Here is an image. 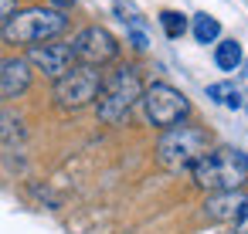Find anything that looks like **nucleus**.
Returning a JSON list of instances; mask_svg holds the SVG:
<instances>
[{"mask_svg": "<svg viewBox=\"0 0 248 234\" xmlns=\"http://www.w3.org/2000/svg\"><path fill=\"white\" fill-rule=\"evenodd\" d=\"M143 78L140 68L133 65H119L116 72H109V78H102V92L95 99V112L106 126H123L133 109L143 102Z\"/></svg>", "mask_w": 248, "mask_h": 234, "instance_id": "nucleus-1", "label": "nucleus"}, {"mask_svg": "<svg viewBox=\"0 0 248 234\" xmlns=\"http://www.w3.org/2000/svg\"><path fill=\"white\" fill-rule=\"evenodd\" d=\"M190 180L207 190V193H224V190H241L248 180V156L231 149V146H211L190 170Z\"/></svg>", "mask_w": 248, "mask_h": 234, "instance_id": "nucleus-2", "label": "nucleus"}, {"mask_svg": "<svg viewBox=\"0 0 248 234\" xmlns=\"http://www.w3.org/2000/svg\"><path fill=\"white\" fill-rule=\"evenodd\" d=\"M65 28H68V17L62 11H55V7H28V11H17L14 17L4 21L0 38L7 44L34 48V44L55 41L58 34H65Z\"/></svg>", "mask_w": 248, "mask_h": 234, "instance_id": "nucleus-3", "label": "nucleus"}, {"mask_svg": "<svg viewBox=\"0 0 248 234\" xmlns=\"http://www.w3.org/2000/svg\"><path fill=\"white\" fill-rule=\"evenodd\" d=\"M211 149V136L201 129V126H173V129H163L160 143H156V160L163 170L170 173H190L194 163Z\"/></svg>", "mask_w": 248, "mask_h": 234, "instance_id": "nucleus-4", "label": "nucleus"}, {"mask_svg": "<svg viewBox=\"0 0 248 234\" xmlns=\"http://www.w3.org/2000/svg\"><path fill=\"white\" fill-rule=\"evenodd\" d=\"M140 105H143L146 122L156 126V129H173V126H180V122L187 119V112H190L187 95H184L180 88H173L170 82H153V85H146Z\"/></svg>", "mask_w": 248, "mask_h": 234, "instance_id": "nucleus-5", "label": "nucleus"}, {"mask_svg": "<svg viewBox=\"0 0 248 234\" xmlns=\"http://www.w3.org/2000/svg\"><path fill=\"white\" fill-rule=\"evenodd\" d=\"M102 92V75L92 65H75L68 75L55 82V102L62 109H85L99 99Z\"/></svg>", "mask_w": 248, "mask_h": 234, "instance_id": "nucleus-6", "label": "nucleus"}, {"mask_svg": "<svg viewBox=\"0 0 248 234\" xmlns=\"http://www.w3.org/2000/svg\"><path fill=\"white\" fill-rule=\"evenodd\" d=\"M72 48H75V58L82 65H92V68H99V65H106V61H112L119 55V41L106 28H99V24L78 31V38L72 41Z\"/></svg>", "mask_w": 248, "mask_h": 234, "instance_id": "nucleus-7", "label": "nucleus"}, {"mask_svg": "<svg viewBox=\"0 0 248 234\" xmlns=\"http://www.w3.org/2000/svg\"><path fill=\"white\" fill-rule=\"evenodd\" d=\"M28 61H31V68H38L41 75H48V78H62V75H68L72 68H75V48L72 44H65V41H45V44H34V48H28Z\"/></svg>", "mask_w": 248, "mask_h": 234, "instance_id": "nucleus-8", "label": "nucleus"}, {"mask_svg": "<svg viewBox=\"0 0 248 234\" xmlns=\"http://www.w3.org/2000/svg\"><path fill=\"white\" fill-rule=\"evenodd\" d=\"M31 85V61L28 58H0V102L28 92Z\"/></svg>", "mask_w": 248, "mask_h": 234, "instance_id": "nucleus-9", "label": "nucleus"}, {"mask_svg": "<svg viewBox=\"0 0 248 234\" xmlns=\"http://www.w3.org/2000/svg\"><path fill=\"white\" fill-rule=\"evenodd\" d=\"M248 210V193L245 190H224V193H211L204 204V214L211 220H238Z\"/></svg>", "mask_w": 248, "mask_h": 234, "instance_id": "nucleus-10", "label": "nucleus"}, {"mask_svg": "<svg viewBox=\"0 0 248 234\" xmlns=\"http://www.w3.org/2000/svg\"><path fill=\"white\" fill-rule=\"evenodd\" d=\"M214 65L221 68V72H234L238 65H241V44L238 41H221V44H214Z\"/></svg>", "mask_w": 248, "mask_h": 234, "instance_id": "nucleus-11", "label": "nucleus"}, {"mask_svg": "<svg viewBox=\"0 0 248 234\" xmlns=\"http://www.w3.org/2000/svg\"><path fill=\"white\" fill-rule=\"evenodd\" d=\"M207 99H214V102H221L228 109H241L248 95H241L231 82H214V85H207Z\"/></svg>", "mask_w": 248, "mask_h": 234, "instance_id": "nucleus-12", "label": "nucleus"}, {"mask_svg": "<svg viewBox=\"0 0 248 234\" xmlns=\"http://www.w3.org/2000/svg\"><path fill=\"white\" fill-rule=\"evenodd\" d=\"M190 31H194V41H197V44H214V41L221 38V24H217L211 14H197L194 24H190Z\"/></svg>", "mask_w": 248, "mask_h": 234, "instance_id": "nucleus-13", "label": "nucleus"}, {"mask_svg": "<svg viewBox=\"0 0 248 234\" xmlns=\"http://www.w3.org/2000/svg\"><path fill=\"white\" fill-rule=\"evenodd\" d=\"M0 139H7V143L24 139V122L11 112H0Z\"/></svg>", "mask_w": 248, "mask_h": 234, "instance_id": "nucleus-14", "label": "nucleus"}, {"mask_svg": "<svg viewBox=\"0 0 248 234\" xmlns=\"http://www.w3.org/2000/svg\"><path fill=\"white\" fill-rule=\"evenodd\" d=\"M160 24H163V31H167V38H184V31H187V17L184 14H177V11H163L160 14Z\"/></svg>", "mask_w": 248, "mask_h": 234, "instance_id": "nucleus-15", "label": "nucleus"}, {"mask_svg": "<svg viewBox=\"0 0 248 234\" xmlns=\"http://www.w3.org/2000/svg\"><path fill=\"white\" fill-rule=\"evenodd\" d=\"M17 14V0H0V21H7Z\"/></svg>", "mask_w": 248, "mask_h": 234, "instance_id": "nucleus-16", "label": "nucleus"}, {"mask_svg": "<svg viewBox=\"0 0 248 234\" xmlns=\"http://www.w3.org/2000/svg\"><path fill=\"white\" fill-rule=\"evenodd\" d=\"M234 234H248V210H245V214L234 220Z\"/></svg>", "mask_w": 248, "mask_h": 234, "instance_id": "nucleus-17", "label": "nucleus"}, {"mask_svg": "<svg viewBox=\"0 0 248 234\" xmlns=\"http://www.w3.org/2000/svg\"><path fill=\"white\" fill-rule=\"evenodd\" d=\"M129 38H133V48H140V51H143V48H146V38H143V34H140V31H136V34H129Z\"/></svg>", "mask_w": 248, "mask_h": 234, "instance_id": "nucleus-18", "label": "nucleus"}, {"mask_svg": "<svg viewBox=\"0 0 248 234\" xmlns=\"http://www.w3.org/2000/svg\"><path fill=\"white\" fill-rule=\"evenodd\" d=\"M51 4H58V7H72L75 0H51Z\"/></svg>", "mask_w": 248, "mask_h": 234, "instance_id": "nucleus-19", "label": "nucleus"}]
</instances>
